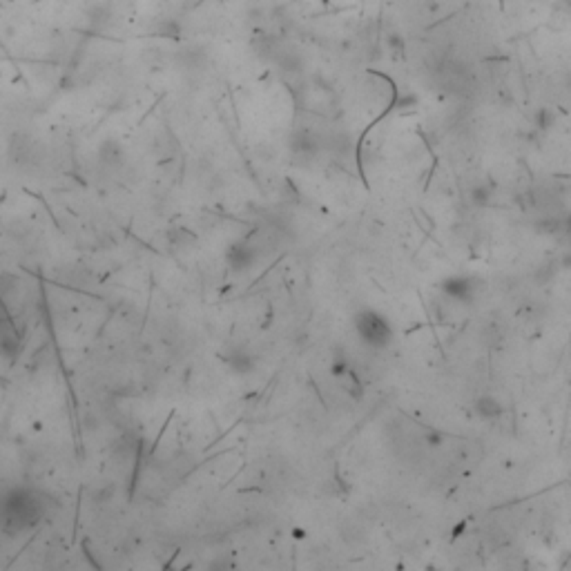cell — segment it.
<instances>
[{
  "instance_id": "obj_6",
  "label": "cell",
  "mask_w": 571,
  "mask_h": 571,
  "mask_svg": "<svg viewBox=\"0 0 571 571\" xmlns=\"http://www.w3.org/2000/svg\"><path fill=\"white\" fill-rule=\"evenodd\" d=\"M489 199H491V190L486 188V185H480V188H475L471 192V201L475 205H486V203H489Z\"/></svg>"
},
{
  "instance_id": "obj_3",
  "label": "cell",
  "mask_w": 571,
  "mask_h": 571,
  "mask_svg": "<svg viewBox=\"0 0 571 571\" xmlns=\"http://www.w3.org/2000/svg\"><path fill=\"white\" fill-rule=\"evenodd\" d=\"M442 290L451 299H458V302H471L473 286H471V279H466V277H449L442 284Z\"/></svg>"
},
{
  "instance_id": "obj_4",
  "label": "cell",
  "mask_w": 571,
  "mask_h": 571,
  "mask_svg": "<svg viewBox=\"0 0 571 571\" xmlns=\"http://www.w3.org/2000/svg\"><path fill=\"white\" fill-rule=\"evenodd\" d=\"M225 361H228V366L237 373V375H248V373L255 368V359L241 348H235L232 352H228Z\"/></svg>"
},
{
  "instance_id": "obj_8",
  "label": "cell",
  "mask_w": 571,
  "mask_h": 571,
  "mask_svg": "<svg viewBox=\"0 0 571 571\" xmlns=\"http://www.w3.org/2000/svg\"><path fill=\"white\" fill-rule=\"evenodd\" d=\"M567 225H569V230H571V216H569V221H567Z\"/></svg>"
},
{
  "instance_id": "obj_2",
  "label": "cell",
  "mask_w": 571,
  "mask_h": 571,
  "mask_svg": "<svg viewBox=\"0 0 571 571\" xmlns=\"http://www.w3.org/2000/svg\"><path fill=\"white\" fill-rule=\"evenodd\" d=\"M355 330L359 339L370 348H386L393 339V328L389 319L370 308L359 310L355 315Z\"/></svg>"
},
{
  "instance_id": "obj_7",
  "label": "cell",
  "mask_w": 571,
  "mask_h": 571,
  "mask_svg": "<svg viewBox=\"0 0 571 571\" xmlns=\"http://www.w3.org/2000/svg\"><path fill=\"white\" fill-rule=\"evenodd\" d=\"M567 455H569V458H571V440L567 442Z\"/></svg>"
},
{
  "instance_id": "obj_5",
  "label": "cell",
  "mask_w": 571,
  "mask_h": 571,
  "mask_svg": "<svg viewBox=\"0 0 571 571\" xmlns=\"http://www.w3.org/2000/svg\"><path fill=\"white\" fill-rule=\"evenodd\" d=\"M475 411L484 420H497L504 413V407L500 404V400H495L493 395H482L475 402Z\"/></svg>"
},
{
  "instance_id": "obj_1",
  "label": "cell",
  "mask_w": 571,
  "mask_h": 571,
  "mask_svg": "<svg viewBox=\"0 0 571 571\" xmlns=\"http://www.w3.org/2000/svg\"><path fill=\"white\" fill-rule=\"evenodd\" d=\"M43 506L32 493L27 491H12L0 504V518L5 520V527L9 531H23L29 529L38 518Z\"/></svg>"
}]
</instances>
